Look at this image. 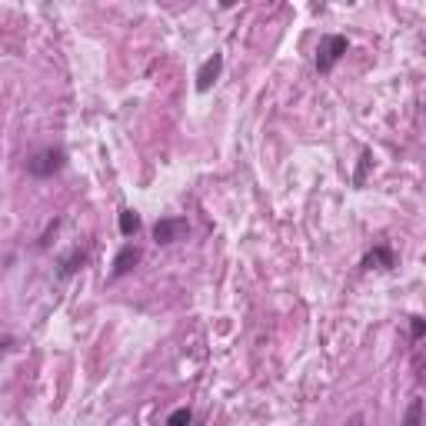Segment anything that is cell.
<instances>
[{"instance_id": "8992f818", "label": "cell", "mask_w": 426, "mask_h": 426, "mask_svg": "<svg viewBox=\"0 0 426 426\" xmlns=\"http://www.w3.org/2000/svg\"><path fill=\"white\" fill-rule=\"evenodd\" d=\"M140 263V246H133V243H127V246H120V253L113 257V270H110V277L113 280H120V277H127L130 270Z\"/></svg>"}, {"instance_id": "52a82bcc", "label": "cell", "mask_w": 426, "mask_h": 426, "mask_svg": "<svg viewBox=\"0 0 426 426\" xmlns=\"http://www.w3.org/2000/svg\"><path fill=\"white\" fill-rule=\"evenodd\" d=\"M87 263V250H80V246H74V250H67L64 257L57 260V277L60 280H67V277H74L77 270Z\"/></svg>"}, {"instance_id": "9c48e42d", "label": "cell", "mask_w": 426, "mask_h": 426, "mask_svg": "<svg viewBox=\"0 0 426 426\" xmlns=\"http://www.w3.org/2000/svg\"><path fill=\"white\" fill-rule=\"evenodd\" d=\"M400 426H423V396H413V400H409Z\"/></svg>"}, {"instance_id": "5bb4252c", "label": "cell", "mask_w": 426, "mask_h": 426, "mask_svg": "<svg viewBox=\"0 0 426 426\" xmlns=\"http://www.w3.org/2000/svg\"><path fill=\"white\" fill-rule=\"evenodd\" d=\"M14 343H17L14 336H3V340H0V353H7V350H10V347H14Z\"/></svg>"}, {"instance_id": "8fae6325", "label": "cell", "mask_w": 426, "mask_h": 426, "mask_svg": "<svg viewBox=\"0 0 426 426\" xmlns=\"http://www.w3.org/2000/svg\"><path fill=\"white\" fill-rule=\"evenodd\" d=\"M190 423H193V413H190L186 407H180V409H173V413H170L164 426H190Z\"/></svg>"}, {"instance_id": "30bf717a", "label": "cell", "mask_w": 426, "mask_h": 426, "mask_svg": "<svg viewBox=\"0 0 426 426\" xmlns=\"http://www.w3.org/2000/svg\"><path fill=\"white\" fill-rule=\"evenodd\" d=\"M370 164H373V153H370V150H363V153H360V167H356V173H353V186H363V184H367Z\"/></svg>"}, {"instance_id": "ba28073f", "label": "cell", "mask_w": 426, "mask_h": 426, "mask_svg": "<svg viewBox=\"0 0 426 426\" xmlns=\"http://www.w3.org/2000/svg\"><path fill=\"white\" fill-rule=\"evenodd\" d=\"M117 223H120V233H124L127 240L140 233V213H137V210H130V206H127V210H120V220H117Z\"/></svg>"}, {"instance_id": "9a60e30c", "label": "cell", "mask_w": 426, "mask_h": 426, "mask_svg": "<svg viewBox=\"0 0 426 426\" xmlns=\"http://www.w3.org/2000/svg\"><path fill=\"white\" fill-rule=\"evenodd\" d=\"M343 426H367V420H363V416L356 413V416H350V420H347V423H343Z\"/></svg>"}, {"instance_id": "4fadbf2b", "label": "cell", "mask_w": 426, "mask_h": 426, "mask_svg": "<svg viewBox=\"0 0 426 426\" xmlns=\"http://www.w3.org/2000/svg\"><path fill=\"white\" fill-rule=\"evenodd\" d=\"M57 226H60V220H50V223H47V230H43V240H40V246H47V243H50V237H54Z\"/></svg>"}, {"instance_id": "7c38bea8", "label": "cell", "mask_w": 426, "mask_h": 426, "mask_svg": "<svg viewBox=\"0 0 426 426\" xmlns=\"http://www.w3.org/2000/svg\"><path fill=\"white\" fill-rule=\"evenodd\" d=\"M423 333H426V320L423 316H409V336L413 340H423Z\"/></svg>"}, {"instance_id": "6da1fadb", "label": "cell", "mask_w": 426, "mask_h": 426, "mask_svg": "<svg viewBox=\"0 0 426 426\" xmlns=\"http://www.w3.org/2000/svg\"><path fill=\"white\" fill-rule=\"evenodd\" d=\"M64 164H67V153H64V147H43V150H37V153L27 160V173H30L34 180H50L54 173H60V170H64Z\"/></svg>"}, {"instance_id": "3957f363", "label": "cell", "mask_w": 426, "mask_h": 426, "mask_svg": "<svg viewBox=\"0 0 426 426\" xmlns=\"http://www.w3.org/2000/svg\"><path fill=\"white\" fill-rule=\"evenodd\" d=\"M186 230V220L184 217H160V220L153 223V240L160 243V246H167V243H177L184 237Z\"/></svg>"}, {"instance_id": "7a4b0ae2", "label": "cell", "mask_w": 426, "mask_h": 426, "mask_svg": "<svg viewBox=\"0 0 426 426\" xmlns=\"http://www.w3.org/2000/svg\"><path fill=\"white\" fill-rule=\"evenodd\" d=\"M350 50V40L343 37V34H327V37H320V47H316V70L320 74H330L336 64L347 57Z\"/></svg>"}, {"instance_id": "277c9868", "label": "cell", "mask_w": 426, "mask_h": 426, "mask_svg": "<svg viewBox=\"0 0 426 426\" xmlns=\"http://www.w3.org/2000/svg\"><path fill=\"white\" fill-rule=\"evenodd\" d=\"M220 74H223V54H213V57H206L204 60V67L197 70V90L200 93H206L217 80H220Z\"/></svg>"}, {"instance_id": "5b68a950", "label": "cell", "mask_w": 426, "mask_h": 426, "mask_svg": "<svg viewBox=\"0 0 426 426\" xmlns=\"http://www.w3.org/2000/svg\"><path fill=\"white\" fill-rule=\"evenodd\" d=\"M363 267H367V270H393V267H396L393 246H389V243H376L370 253L363 257Z\"/></svg>"}]
</instances>
